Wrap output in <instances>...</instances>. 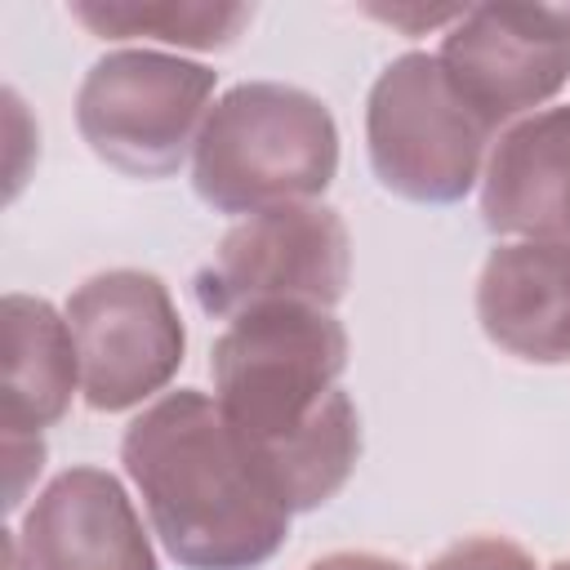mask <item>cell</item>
Returning <instances> with one entry per match:
<instances>
[{
	"label": "cell",
	"mask_w": 570,
	"mask_h": 570,
	"mask_svg": "<svg viewBox=\"0 0 570 570\" xmlns=\"http://www.w3.org/2000/svg\"><path fill=\"white\" fill-rule=\"evenodd\" d=\"M120 463L183 570H258L289 539L294 512L209 392L178 387L151 401L125 428Z\"/></svg>",
	"instance_id": "cell-1"
},
{
	"label": "cell",
	"mask_w": 570,
	"mask_h": 570,
	"mask_svg": "<svg viewBox=\"0 0 570 570\" xmlns=\"http://www.w3.org/2000/svg\"><path fill=\"white\" fill-rule=\"evenodd\" d=\"M338 174L330 107L281 80L232 85L205 116L191 151V187L214 214H263L316 200Z\"/></svg>",
	"instance_id": "cell-2"
},
{
	"label": "cell",
	"mask_w": 570,
	"mask_h": 570,
	"mask_svg": "<svg viewBox=\"0 0 570 570\" xmlns=\"http://www.w3.org/2000/svg\"><path fill=\"white\" fill-rule=\"evenodd\" d=\"M347 370V330L316 303H263L227 321L214 338V401L249 436L272 450L303 432L338 392Z\"/></svg>",
	"instance_id": "cell-3"
},
{
	"label": "cell",
	"mask_w": 570,
	"mask_h": 570,
	"mask_svg": "<svg viewBox=\"0 0 570 570\" xmlns=\"http://www.w3.org/2000/svg\"><path fill=\"white\" fill-rule=\"evenodd\" d=\"M494 129L459 98L436 53L410 49L392 58L365 98V151L374 178L414 205L463 200Z\"/></svg>",
	"instance_id": "cell-4"
},
{
	"label": "cell",
	"mask_w": 570,
	"mask_h": 570,
	"mask_svg": "<svg viewBox=\"0 0 570 570\" xmlns=\"http://www.w3.org/2000/svg\"><path fill=\"white\" fill-rule=\"evenodd\" d=\"M218 71L160 49H111L76 89L89 151L129 178H169L196 151Z\"/></svg>",
	"instance_id": "cell-5"
},
{
	"label": "cell",
	"mask_w": 570,
	"mask_h": 570,
	"mask_svg": "<svg viewBox=\"0 0 570 570\" xmlns=\"http://www.w3.org/2000/svg\"><path fill=\"white\" fill-rule=\"evenodd\" d=\"M352 281V236L338 209L307 200L240 218L191 276L196 307L232 321L263 303L334 307Z\"/></svg>",
	"instance_id": "cell-6"
},
{
	"label": "cell",
	"mask_w": 570,
	"mask_h": 570,
	"mask_svg": "<svg viewBox=\"0 0 570 570\" xmlns=\"http://www.w3.org/2000/svg\"><path fill=\"white\" fill-rule=\"evenodd\" d=\"M62 316L80 356V396L98 414L142 405L183 365L187 330L156 272H98L71 289Z\"/></svg>",
	"instance_id": "cell-7"
},
{
	"label": "cell",
	"mask_w": 570,
	"mask_h": 570,
	"mask_svg": "<svg viewBox=\"0 0 570 570\" xmlns=\"http://www.w3.org/2000/svg\"><path fill=\"white\" fill-rule=\"evenodd\" d=\"M459 98L499 134L543 111L570 80V4H468L441 36Z\"/></svg>",
	"instance_id": "cell-8"
},
{
	"label": "cell",
	"mask_w": 570,
	"mask_h": 570,
	"mask_svg": "<svg viewBox=\"0 0 570 570\" xmlns=\"http://www.w3.org/2000/svg\"><path fill=\"white\" fill-rule=\"evenodd\" d=\"M4 552L18 570H156L134 499L94 463L58 472L4 534Z\"/></svg>",
	"instance_id": "cell-9"
},
{
	"label": "cell",
	"mask_w": 570,
	"mask_h": 570,
	"mask_svg": "<svg viewBox=\"0 0 570 570\" xmlns=\"http://www.w3.org/2000/svg\"><path fill=\"white\" fill-rule=\"evenodd\" d=\"M476 321L530 365H570V240H499L476 276Z\"/></svg>",
	"instance_id": "cell-10"
},
{
	"label": "cell",
	"mask_w": 570,
	"mask_h": 570,
	"mask_svg": "<svg viewBox=\"0 0 570 570\" xmlns=\"http://www.w3.org/2000/svg\"><path fill=\"white\" fill-rule=\"evenodd\" d=\"M481 223L503 240H570V107L499 129L481 169Z\"/></svg>",
	"instance_id": "cell-11"
},
{
	"label": "cell",
	"mask_w": 570,
	"mask_h": 570,
	"mask_svg": "<svg viewBox=\"0 0 570 570\" xmlns=\"http://www.w3.org/2000/svg\"><path fill=\"white\" fill-rule=\"evenodd\" d=\"M80 383V356L67 316L36 294H4V436H40L62 423Z\"/></svg>",
	"instance_id": "cell-12"
},
{
	"label": "cell",
	"mask_w": 570,
	"mask_h": 570,
	"mask_svg": "<svg viewBox=\"0 0 570 570\" xmlns=\"http://www.w3.org/2000/svg\"><path fill=\"white\" fill-rule=\"evenodd\" d=\"M71 18L98 40H160L178 49H232L254 4L209 0H71Z\"/></svg>",
	"instance_id": "cell-13"
},
{
	"label": "cell",
	"mask_w": 570,
	"mask_h": 570,
	"mask_svg": "<svg viewBox=\"0 0 570 570\" xmlns=\"http://www.w3.org/2000/svg\"><path fill=\"white\" fill-rule=\"evenodd\" d=\"M428 570H539V566L521 543L503 534H463L450 548H441L428 561Z\"/></svg>",
	"instance_id": "cell-14"
},
{
	"label": "cell",
	"mask_w": 570,
	"mask_h": 570,
	"mask_svg": "<svg viewBox=\"0 0 570 570\" xmlns=\"http://www.w3.org/2000/svg\"><path fill=\"white\" fill-rule=\"evenodd\" d=\"M4 454H9V499H4V508L13 512L27 494V476L31 472L40 476V468H45V441L40 436H4Z\"/></svg>",
	"instance_id": "cell-15"
},
{
	"label": "cell",
	"mask_w": 570,
	"mask_h": 570,
	"mask_svg": "<svg viewBox=\"0 0 570 570\" xmlns=\"http://www.w3.org/2000/svg\"><path fill=\"white\" fill-rule=\"evenodd\" d=\"M307 570H410V566H401L396 557H383V552H330V557L312 561Z\"/></svg>",
	"instance_id": "cell-16"
},
{
	"label": "cell",
	"mask_w": 570,
	"mask_h": 570,
	"mask_svg": "<svg viewBox=\"0 0 570 570\" xmlns=\"http://www.w3.org/2000/svg\"><path fill=\"white\" fill-rule=\"evenodd\" d=\"M548 570H570V561H552V566H548Z\"/></svg>",
	"instance_id": "cell-17"
}]
</instances>
